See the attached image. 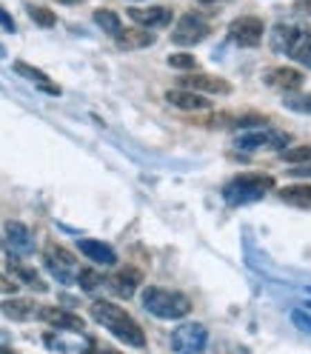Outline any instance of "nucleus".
Listing matches in <instances>:
<instances>
[{
  "mask_svg": "<svg viewBox=\"0 0 311 354\" xmlns=\"http://www.w3.org/2000/svg\"><path fill=\"white\" fill-rule=\"evenodd\" d=\"M17 289H20L17 280H12V277H6L3 272H0V295H15Z\"/></svg>",
  "mask_w": 311,
  "mask_h": 354,
  "instance_id": "nucleus-32",
  "label": "nucleus"
},
{
  "mask_svg": "<svg viewBox=\"0 0 311 354\" xmlns=\"http://www.w3.org/2000/svg\"><path fill=\"white\" fill-rule=\"evenodd\" d=\"M43 343L55 351H63V354H83L92 348V340L83 337V331H57V335L49 331V335L43 337Z\"/></svg>",
  "mask_w": 311,
  "mask_h": 354,
  "instance_id": "nucleus-11",
  "label": "nucleus"
},
{
  "mask_svg": "<svg viewBox=\"0 0 311 354\" xmlns=\"http://www.w3.org/2000/svg\"><path fill=\"white\" fill-rule=\"evenodd\" d=\"M103 354H112V351H103Z\"/></svg>",
  "mask_w": 311,
  "mask_h": 354,
  "instance_id": "nucleus-41",
  "label": "nucleus"
},
{
  "mask_svg": "<svg viewBox=\"0 0 311 354\" xmlns=\"http://www.w3.org/2000/svg\"><path fill=\"white\" fill-rule=\"evenodd\" d=\"M265 83H269L272 88H277V92L292 95L303 86V72L292 69V66H277V69L265 72Z\"/></svg>",
  "mask_w": 311,
  "mask_h": 354,
  "instance_id": "nucleus-14",
  "label": "nucleus"
},
{
  "mask_svg": "<svg viewBox=\"0 0 311 354\" xmlns=\"http://www.w3.org/2000/svg\"><path fill=\"white\" fill-rule=\"evenodd\" d=\"M308 295H311V286H308Z\"/></svg>",
  "mask_w": 311,
  "mask_h": 354,
  "instance_id": "nucleus-40",
  "label": "nucleus"
},
{
  "mask_svg": "<svg viewBox=\"0 0 311 354\" xmlns=\"http://www.w3.org/2000/svg\"><path fill=\"white\" fill-rule=\"evenodd\" d=\"M274 189V177L269 174H237L223 186V201L229 206H249L263 201Z\"/></svg>",
  "mask_w": 311,
  "mask_h": 354,
  "instance_id": "nucleus-2",
  "label": "nucleus"
},
{
  "mask_svg": "<svg viewBox=\"0 0 311 354\" xmlns=\"http://www.w3.org/2000/svg\"><path fill=\"white\" fill-rule=\"evenodd\" d=\"M140 283H143V272L135 269V266H126V269H120L117 274L106 277V289L120 300H129V297H135Z\"/></svg>",
  "mask_w": 311,
  "mask_h": 354,
  "instance_id": "nucleus-9",
  "label": "nucleus"
},
{
  "mask_svg": "<svg viewBox=\"0 0 311 354\" xmlns=\"http://www.w3.org/2000/svg\"><path fill=\"white\" fill-rule=\"evenodd\" d=\"M0 26H3L6 32H15V20L6 15V9H0Z\"/></svg>",
  "mask_w": 311,
  "mask_h": 354,
  "instance_id": "nucleus-34",
  "label": "nucleus"
},
{
  "mask_svg": "<svg viewBox=\"0 0 311 354\" xmlns=\"http://www.w3.org/2000/svg\"><path fill=\"white\" fill-rule=\"evenodd\" d=\"M77 249L92 260V263H100V266H115L117 263V252L109 246V243H103V240H88V237H83V240H77Z\"/></svg>",
  "mask_w": 311,
  "mask_h": 354,
  "instance_id": "nucleus-16",
  "label": "nucleus"
},
{
  "mask_svg": "<svg viewBox=\"0 0 311 354\" xmlns=\"http://www.w3.org/2000/svg\"><path fill=\"white\" fill-rule=\"evenodd\" d=\"M166 100L174 109H183V112H203V109H209V100L197 92H189V88H169Z\"/></svg>",
  "mask_w": 311,
  "mask_h": 354,
  "instance_id": "nucleus-18",
  "label": "nucleus"
},
{
  "mask_svg": "<svg viewBox=\"0 0 311 354\" xmlns=\"http://www.w3.org/2000/svg\"><path fill=\"white\" fill-rule=\"evenodd\" d=\"M209 35H211L209 20L203 15H197V12H186L180 20H177L171 40L177 43V46H197V43H203Z\"/></svg>",
  "mask_w": 311,
  "mask_h": 354,
  "instance_id": "nucleus-6",
  "label": "nucleus"
},
{
  "mask_svg": "<svg viewBox=\"0 0 311 354\" xmlns=\"http://www.w3.org/2000/svg\"><path fill=\"white\" fill-rule=\"evenodd\" d=\"M169 66H174V69H186V72H191V69H197V60H194L191 55H186V52H177V55L169 57Z\"/></svg>",
  "mask_w": 311,
  "mask_h": 354,
  "instance_id": "nucleus-30",
  "label": "nucleus"
},
{
  "mask_svg": "<svg viewBox=\"0 0 311 354\" xmlns=\"http://www.w3.org/2000/svg\"><path fill=\"white\" fill-rule=\"evenodd\" d=\"M43 260H46V269L60 283H72L77 277V260H75L72 252H66L63 246H46V252H43Z\"/></svg>",
  "mask_w": 311,
  "mask_h": 354,
  "instance_id": "nucleus-8",
  "label": "nucleus"
},
{
  "mask_svg": "<svg viewBox=\"0 0 311 354\" xmlns=\"http://www.w3.org/2000/svg\"><path fill=\"white\" fill-rule=\"evenodd\" d=\"M209 346V331L203 323H183L171 331V348L177 354H203Z\"/></svg>",
  "mask_w": 311,
  "mask_h": 354,
  "instance_id": "nucleus-5",
  "label": "nucleus"
},
{
  "mask_svg": "<svg viewBox=\"0 0 311 354\" xmlns=\"http://www.w3.org/2000/svg\"><path fill=\"white\" fill-rule=\"evenodd\" d=\"M292 323H294L300 331H305V335H311V315L303 312V308H294V312H292Z\"/></svg>",
  "mask_w": 311,
  "mask_h": 354,
  "instance_id": "nucleus-31",
  "label": "nucleus"
},
{
  "mask_svg": "<svg viewBox=\"0 0 311 354\" xmlns=\"http://www.w3.org/2000/svg\"><path fill=\"white\" fill-rule=\"evenodd\" d=\"M15 72L20 75V77H26V80H32L37 88H43L46 95H60V86L57 83H52V77L46 75V72H40V69H35V66H29V63H15Z\"/></svg>",
  "mask_w": 311,
  "mask_h": 354,
  "instance_id": "nucleus-21",
  "label": "nucleus"
},
{
  "mask_svg": "<svg viewBox=\"0 0 311 354\" xmlns=\"http://www.w3.org/2000/svg\"><path fill=\"white\" fill-rule=\"evenodd\" d=\"M308 29L297 26V24H277L272 32V49L280 55H294V49L300 46V40Z\"/></svg>",
  "mask_w": 311,
  "mask_h": 354,
  "instance_id": "nucleus-12",
  "label": "nucleus"
},
{
  "mask_svg": "<svg viewBox=\"0 0 311 354\" xmlns=\"http://www.w3.org/2000/svg\"><path fill=\"white\" fill-rule=\"evenodd\" d=\"M95 24L106 32V35H117L120 29H123V24H120V17H117V12H112V9H97L95 12Z\"/></svg>",
  "mask_w": 311,
  "mask_h": 354,
  "instance_id": "nucleus-24",
  "label": "nucleus"
},
{
  "mask_svg": "<svg viewBox=\"0 0 311 354\" xmlns=\"http://www.w3.org/2000/svg\"><path fill=\"white\" fill-rule=\"evenodd\" d=\"M9 272H12L20 283H26L29 289H35V292H46V289H49V286L43 283V277H40L35 269H29V266H23L20 260H9Z\"/></svg>",
  "mask_w": 311,
  "mask_h": 354,
  "instance_id": "nucleus-23",
  "label": "nucleus"
},
{
  "mask_svg": "<svg viewBox=\"0 0 311 354\" xmlns=\"http://www.w3.org/2000/svg\"><path fill=\"white\" fill-rule=\"evenodd\" d=\"M129 17L140 29H163L171 24V9L166 6H149V9H129Z\"/></svg>",
  "mask_w": 311,
  "mask_h": 354,
  "instance_id": "nucleus-15",
  "label": "nucleus"
},
{
  "mask_svg": "<svg viewBox=\"0 0 311 354\" xmlns=\"http://www.w3.org/2000/svg\"><path fill=\"white\" fill-rule=\"evenodd\" d=\"M143 308L149 315L160 317V320H180L191 312V300L180 292L160 289V286H146L143 292Z\"/></svg>",
  "mask_w": 311,
  "mask_h": 354,
  "instance_id": "nucleus-3",
  "label": "nucleus"
},
{
  "mask_svg": "<svg viewBox=\"0 0 311 354\" xmlns=\"http://www.w3.org/2000/svg\"><path fill=\"white\" fill-rule=\"evenodd\" d=\"M115 43H117V49H123V52H135V49L151 46L154 35L149 29H120L115 35Z\"/></svg>",
  "mask_w": 311,
  "mask_h": 354,
  "instance_id": "nucleus-20",
  "label": "nucleus"
},
{
  "mask_svg": "<svg viewBox=\"0 0 311 354\" xmlns=\"http://www.w3.org/2000/svg\"><path fill=\"white\" fill-rule=\"evenodd\" d=\"M277 197L288 206H297V209H311V183H292V186H283L277 192Z\"/></svg>",
  "mask_w": 311,
  "mask_h": 354,
  "instance_id": "nucleus-22",
  "label": "nucleus"
},
{
  "mask_svg": "<svg viewBox=\"0 0 311 354\" xmlns=\"http://www.w3.org/2000/svg\"><path fill=\"white\" fill-rule=\"evenodd\" d=\"M0 55H3V46H0Z\"/></svg>",
  "mask_w": 311,
  "mask_h": 354,
  "instance_id": "nucleus-39",
  "label": "nucleus"
},
{
  "mask_svg": "<svg viewBox=\"0 0 311 354\" xmlns=\"http://www.w3.org/2000/svg\"><path fill=\"white\" fill-rule=\"evenodd\" d=\"M180 88H189V92H197V95H229L232 92L229 80L211 77V75H183Z\"/></svg>",
  "mask_w": 311,
  "mask_h": 354,
  "instance_id": "nucleus-13",
  "label": "nucleus"
},
{
  "mask_svg": "<svg viewBox=\"0 0 311 354\" xmlns=\"http://www.w3.org/2000/svg\"><path fill=\"white\" fill-rule=\"evenodd\" d=\"M29 17L35 20L37 26H43V29H49V26H55V15L49 12V9H43V6H29Z\"/></svg>",
  "mask_w": 311,
  "mask_h": 354,
  "instance_id": "nucleus-28",
  "label": "nucleus"
},
{
  "mask_svg": "<svg viewBox=\"0 0 311 354\" xmlns=\"http://www.w3.org/2000/svg\"><path fill=\"white\" fill-rule=\"evenodd\" d=\"M200 3H223V0H200Z\"/></svg>",
  "mask_w": 311,
  "mask_h": 354,
  "instance_id": "nucleus-37",
  "label": "nucleus"
},
{
  "mask_svg": "<svg viewBox=\"0 0 311 354\" xmlns=\"http://www.w3.org/2000/svg\"><path fill=\"white\" fill-rule=\"evenodd\" d=\"M37 308L32 300H23V297H9L0 303V312H3L9 320H17V323H26V320H35L37 317Z\"/></svg>",
  "mask_w": 311,
  "mask_h": 354,
  "instance_id": "nucleus-19",
  "label": "nucleus"
},
{
  "mask_svg": "<svg viewBox=\"0 0 311 354\" xmlns=\"http://www.w3.org/2000/svg\"><path fill=\"white\" fill-rule=\"evenodd\" d=\"M263 35H265V26L263 20L254 17V15H243V17H234L229 24V40L234 46H243V49H254L263 43Z\"/></svg>",
  "mask_w": 311,
  "mask_h": 354,
  "instance_id": "nucleus-7",
  "label": "nucleus"
},
{
  "mask_svg": "<svg viewBox=\"0 0 311 354\" xmlns=\"http://www.w3.org/2000/svg\"><path fill=\"white\" fill-rule=\"evenodd\" d=\"M75 280H77L80 289H83V292H88V295L97 292V289H103V283H106V277H103L100 272H95V269H80Z\"/></svg>",
  "mask_w": 311,
  "mask_h": 354,
  "instance_id": "nucleus-25",
  "label": "nucleus"
},
{
  "mask_svg": "<svg viewBox=\"0 0 311 354\" xmlns=\"http://www.w3.org/2000/svg\"><path fill=\"white\" fill-rule=\"evenodd\" d=\"M6 243L15 254H32L35 252V240H32V232L17 223V220H9L6 223Z\"/></svg>",
  "mask_w": 311,
  "mask_h": 354,
  "instance_id": "nucleus-17",
  "label": "nucleus"
},
{
  "mask_svg": "<svg viewBox=\"0 0 311 354\" xmlns=\"http://www.w3.org/2000/svg\"><path fill=\"white\" fill-rule=\"evenodd\" d=\"M294 177H311V160L308 163H303V166H294V171H292Z\"/></svg>",
  "mask_w": 311,
  "mask_h": 354,
  "instance_id": "nucleus-35",
  "label": "nucleus"
},
{
  "mask_svg": "<svg viewBox=\"0 0 311 354\" xmlns=\"http://www.w3.org/2000/svg\"><path fill=\"white\" fill-rule=\"evenodd\" d=\"M0 354H15V348H6V346H0Z\"/></svg>",
  "mask_w": 311,
  "mask_h": 354,
  "instance_id": "nucleus-36",
  "label": "nucleus"
},
{
  "mask_svg": "<svg viewBox=\"0 0 311 354\" xmlns=\"http://www.w3.org/2000/svg\"><path fill=\"white\" fill-rule=\"evenodd\" d=\"M88 312H92V320H95V323H100L106 331H112V335H115L120 343H126V346H131V348H143V346H146V335H143L140 323L131 317L126 308L109 303V300H95Z\"/></svg>",
  "mask_w": 311,
  "mask_h": 354,
  "instance_id": "nucleus-1",
  "label": "nucleus"
},
{
  "mask_svg": "<svg viewBox=\"0 0 311 354\" xmlns=\"http://www.w3.org/2000/svg\"><path fill=\"white\" fill-rule=\"evenodd\" d=\"M280 158L285 163H294V166H303L311 160V146H294V149H283Z\"/></svg>",
  "mask_w": 311,
  "mask_h": 354,
  "instance_id": "nucleus-26",
  "label": "nucleus"
},
{
  "mask_svg": "<svg viewBox=\"0 0 311 354\" xmlns=\"http://www.w3.org/2000/svg\"><path fill=\"white\" fill-rule=\"evenodd\" d=\"M285 109L300 115H311V95H285Z\"/></svg>",
  "mask_w": 311,
  "mask_h": 354,
  "instance_id": "nucleus-27",
  "label": "nucleus"
},
{
  "mask_svg": "<svg viewBox=\"0 0 311 354\" xmlns=\"http://www.w3.org/2000/svg\"><path fill=\"white\" fill-rule=\"evenodd\" d=\"M63 3H80V0H63Z\"/></svg>",
  "mask_w": 311,
  "mask_h": 354,
  "instance_id": "nucleus-38",
  "label": "nucleus"
},
{
  "mask_svg": "<svg viewBox=\"0 0 311 354\" xmlns=\"http://www.w3.org/2000/svg\"><path fill=\"white\" fill-rule=\"evenodd\" d=\"M37 317L43 323L60 328V331H83L86 328V323H83L80 315L69 312V308H60V306H40L37 308Z\"/></svg>",
  "mask_w": 311,
  "mask_h": 354,
  "instance_id": "nucleus-10",
  "label": "nucleus"
},
{
  "mask_svg": "<svg viewBox=\"0 0 311 354\" xmlns=\"http://www.w3.org/2000/svg\"><path fill=\"white\" fill-rule=\"evenodd\" d=\"M294 12L311 17V0H297V3H294Z\"/></svg>",
  "mask_w": 311,
  "mask_h": 354,
  "instance_id": "nucleus-33",
  "label": "nucleus"
},
{
  "mask_svg": "<svg viewBox=\"0 0 311 354\" xmlns=\"http://www.w3.org/2000/svg\"><path fill=\"white\" fill-rule=\"evenodd\" d=\"M297 63H303V66H308L311 69V32H305L303 35V40H300V46L294 49V55H292Z\"/></svg>",
  "mask_w": 311,
  "mask_h": 354,
  "instance_id": "nucleus-29",
  "label": "nucleus"
},
{
  "mask_svg": "<svg viewBox=\"0 0 311 354\" xmlns=\"http://www.w3.org/2000/svg\"><path fill=\"white\" fill-rule=\"evenodd\" d=\"M234 146L243 151H263V149H285L288 146V135L280 129L272 126H263V129H252V131H243V135L234 138Z\"/></svg>",
  "mask_w": 311,
  "mask_h": 354,
  "instance_id": "nucleus-4",
  "label": "nucleus"
}]
</instances>
